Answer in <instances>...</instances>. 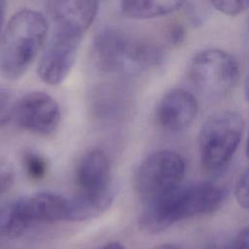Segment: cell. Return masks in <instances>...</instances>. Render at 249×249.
Listing matches in <instances>:
<instances>
[{
	"label": "cell",
	"mask_w": 249,
	"mask_h": 249,
	"mask_svg": "<svg viewBox=\"0 0 249 249\" xmlns=\"http://www.w3.org/2000/svg\"><path fill=\"white\" fill-rule=\"evenodd\" d=\"M49 21L40 12L23 9L7 23L0 39V73L17 80L30 68L46 43Z\"/></svg>",
	"instance_id": "1"
},
{
	"label": "cell",
	"mask_w": 249,
	"mask_h": 249,
	"mask_svg": "<svg viewBox=\"0 0 249 249\" xmlns=\"http://www.w3.org/2000/svg\"><path fill=\"white\" fill-rule=\"evenodd\" d=\"M244 130V120L235 111L210 116L199 133L200 164L204 172L219 174L232 160Z\"/></svg>",
	"instance_id": "2"
},
{
	"label": "cell",
	"mask_w": 249,
	"mask_h": 249,
	"mask_svg": "<svg viewBox=\"0 0 249 249\" xmlns=\"http://www.w3.org/2000/svg\"><path fill=\"white\" fill-rule=\"evenodd\" d=\"M189 77L200 90L211 95H225L237 84L239 67L227 52L207 49L196 53L189 65Z\"/></svg>",
	"instance_id": "3"
},
{
	"label": "cell",
	"mask_w": 249,
	"mask_h": 249,
	"mask_svg": "<svg viewBox=\"0 0 249 249\" xmlns=\"http://www.w3.org/2000/svg\"><path fill=\"white\" fill-rule=\"evenodd\" d=\"M53 24V33L39 60L37 71L44 83L55 86L71 71L85 32L66 23Z\"/></svg>",
	"instance_id": "4"
},
{
	"label": "cell",
	"mask_w": 249,
	"mask_h": 249,
	"mask_svg": "<svg viewBox=\"0 0 249 249\" xmlns=\"http://www.w3.org/2000/svg\"><path fill=\"white\" fill-rule=\"evenodd\" d=\"M184 174L185 163L180 155L169 150L154 152L137 170V193L144 201L181 185Z\"/></svg>",
	"instance_id": "5"
},
{
	"label": "cell",
	"mask_w": 249,
	"mask_h": 249,
	"mask_svg": "<svg viewBox=\"0 0 249 249\" xmlns=\"http://www.w3.org/2000/svg\"><path fill=\"white\" fill-rule=\"evenodd\" d=\"M15 118L21 128L35 134L49 135L59 124L60 108L47 92L31 91L17 102Z\"/></svg>",
	"instance_id": "6"
},
{
	"label": "cell",
	"mask_w": 249,
	"mask_h": 249,
	"mask_svg": "<svg viewBox=\"0 0 249 249\" xmlns=\"http://www.w3.org/2000/svg\"><path fill=\"white\" fill-rule=\"evenodd\" d=\"M75 177L78 194L115 196L110 160L100 149L89 150L80 158Z\"/></svg>",
	"instance_id": "7"
},
{
	"label": "cell",
	"mask_w": 249,
	"mask_h": 249,
	"mask_svg": "<svg viewBox=\"0 0 249 249\" xmlns=\"http://www.w3.org/2000/svg\"><path fill=\"white\" fill-rule=\"evenodd\" d=\"M129 38L118 27H101L95 33L91 45V59L96 69L106 74L126 70Z\"/></svg>",
	"instance_id": "8"
},
{
	"label": "cell",
	"mask_w": 249,
	"mask_h": 249,
	"mask_svg": "<svg viewBox=\"0 0 249 249\" xmlns=\"http://www.w3.org/2000/svg\"><path fill=\"white\" fill-rule=\"evenodd\" d=\"M197 111V101L191 92L183 89H173L159 102L156 120L165 129L181 130L193 123Z\"/></svg>",
	"instance_id": "9"
},
{
	"label": "cell",
	"mask_w": 249,
	"mask_h": 249,
	"mask_svg": "<svg viewBox=\"0 0 249 249\" xmlns=\"http://www.w3.org/2000/svg\"><path fill=\"white\" fill-rule=\"evenodd\" d=\"M19 213L28 229L35 224L66 221L68 198L44 192L17 199Z\"/></svg>",
	"instance_id": "10"
},
{
	"label": "cell",
	"mask_w": 249,
	"mask_h": 249,
	"mask_svg": "<svg viewBox=\"0 0 249 249\" xmlns=\"http://www.w3.org/2000/svg\"><path fill=\"white\" fill-rule=\"evenodd\" d=\"M124 92L115 85H100L89 97V110L94 119L102 124L120 122L126 111Z\"/></svg>",
	"instance_id": "11"
},
{
	"label": "cell",
	"mask_w": 249,
	"mask_h": 249,
	"mask_svg": "<svg viewBox=\"0 0 249 249\" xmlns=\"http://www.w3.org/2000/svg\"><path fill=\"white\" fill-rule=\"evenodd\" d=\"M99 3L96 1H49L47 13L52 22H65L87 31L94 20Z\"/></svg>",
	"instance_id": "12"
},
{
	"label": "cell",
	"mask_w": 249,
	"mask_h": 249,
	"mask_svg": "<svg viewBox=\"0 0 249 249\" xmlns=\"http://www.w3.org/2000/svg\"><path fill=\"white\" fill-rule=\"evenodd\" d=\"M185 3L173 0H135L121 2V11L126 18L147 19L162 17L178 11Z\"/></svg>",
	"instance_id": "13"
},
{
	"label": "cell",
	"mask_w": 249,
	"mask_h": 249,
	"mask_svg": "<svg viewBox=\"0 0 249 249\" xmlns=\"http://www.w3.org/2000/svg\"><path fill=\"white\" fill-rule=\"evenodd\" d=\"M27 229L22 224L16 199L0 203V239H14L21 236Z\"/></svg>",
	"instance_id": "14"
},
{
	"label": "cell",
	"mask_w": 249,
	"mask_h": 249,
	"mask_svg": "<svg viewBox=\"0 0 249 249\" xmlns=\"http://www.w3.org/2000/svg\"><path fill=\"white\" fill-rule=\"evenodd\" d=\"M22 165L26 175L34 181L44 179L49 170L47 160L34 151H26L23 153Z\"/></svg>",
	"instance_id": "15"
},
{
	"label": "cell",
	"mask_w": 249,
	"mask_h": 249,
	"mask_svg": "<svg viewBox=\"0 0 249 249\" xmlns=\"http://www.w3.org/2000/svg\"><path fill=\"white\" fill-rule=\"evenodd\" d=\"M17 102L13 92L0 85V128L5 126L15 117Z\"/></svg>",
	"instance_id": "16"
},
{
	"label": "cell",
	"mask_w": 249,
	"mask_h": 249,
	"mask_svg": "<svg viewBox=\"0 0 249 249\" xmlns=\"http://www.w3.org/2000/svg\"><path fill=\"white\" fill-rule=\"evenodd\" d=\"M210 4L221 13L228 16H236L249 9L248 0H231V1H212Z\"/></svg>",
	"instance_id": "17"
},
{
	"label": "cell",
	"mask_w": 249,
	"mask_h": 249,
	"mask_svg": "<svg viewBox=\"0 0 249 249\" xmlns=\"http://www.w3.org/2000/svg\"><path fill=\"white\" fill-rule=\"evenodd\" d=\"M15 181V170L6 158L0 156V196L7 193Z\"/></svg>",
	"instance_id": "18"
},
{
	"label": "cell",
	"mask_w": 249,
	"mask_h": 249,
	"mask_svg": "<svg viewBox=\"0 0 249 249\" xmlns=\"http://www.w3.org/2000/svg\"><path fill=\"white\" fill-rule=\"evenodd\" d=\"M234 195L239 205L249 209V167L239 176L235 185Z\"/></svg>",
	"instance_id": "19"
},
{
	"label": "cell",
	"mask_w": 249,
	"mask_h": 249,
	"mask_svg": "<svg viewBox=\"0 0 249 249\" xmlns=\"http://www.w3.org/2000/svg\"><path fill=\"white\" fill-rule=\"evenodd\" d=\"M227 249H249V226L243 228L232 239L226 241Z\"/></svg>",
	"instance_id": "20"
},
{
	"label": "cell",
	"mask_w": 249,
	"mask_h": 249,
	"mask_svg": "<svg viewBox=\"0 0 249 249\" xmlns=\"http://www.w3.org/2000/svg\"><path fill=\"white\" fill-rule=\"evenodd\" d=\"M184 36L185 30L180 24H174L167 30V40L171 45H180V43L184 40Z\"/></svg>",
	"instance_id": "21"
},
{
	"label": "cell",
	"mask_w": 249,
	"mask_h": 249,
	"mask_svg": "<svg viewBox=\"0 0 249 249\" xmlns=\"http://www.w3.org/2000/svg\"><path fill=\"white\" fill-rule=\"evenodd\" d=\"M7 4L5 1L0 0V39L2 36V30L4 26V20H5V15H6V8Z\"/></svg>",
	"instance_id": "22"
},
{
	"label": "cell",
	"mask_w": 249,
	"mask_h": 249,
	"mask_svg": "<svg viewBox=\"0 0 249 249\" xmlns=\"http://www.w3.org/2000/svg\"><path fill=\"white\" fill-rule=\"evenodd\" d=\"M99 249H125L124 246L123 244H121L120 242H110V243H107L105 245H103L102 247H100Z\"/></svg>",
	"instance_id": "23"
},
{
	"label": "cell",
	"mask_w": 249,
	"mask_h": 249,
	"mask_svg": "<svg viewBox=\"0 0 249 249\" xmlns=\"http://www.w3.org/2000/svg\"><path fill=\"white\" fill-rule=\"evenodd\" d=\"M154 249H183V248H181L180 246L175 245V244H161V245L155 247Z\"/></svg>",
	"instance_id": "24"
},
{
	"label": "cell",
	"mask_w": 249,
	"mask_h": 249,
	"mask_svg": "<svg viewBox=\"0 0 249 249\" xmlns=\"http://www.w3.org/2000/svg\"><path fill=\"white\" fill-rule=\"evenodd\" d=\"M244 90H245V96L247 100L249 101V73L245 79V84H244Z\"/></svg>",
	"instance_id": "25"
},
{
	"label": "cell",
	"mask_w": 249,
	"mask_h": 249,
	"mask_svg": "<svg viewBox=\"0 0 249 249\" xmlns=\"http://www.w3.org/2000/svg\"><path fill=\"white\" fill-rule=\"evenodd\" d=\"M246 155L249 158V133H248V137H247V142H246Z\"/></svg>",
	"instance_id": "26"
}]
</instances>
